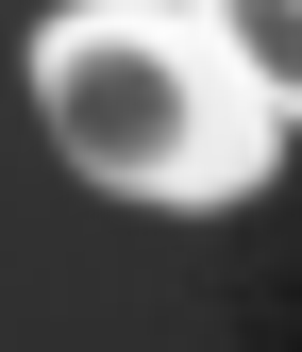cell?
Returning <instances> with one entry per match:
<instances>
[{"mask_svg": "<svg viewBox=\"0 0 302 352\" xmlns=\"http://www.w3.org/2000/svg\"><path fill=\"white\" fill-rule=\"evenodd\" d=\"M202 34H219V67L269 101V135H302V0H202Z\"/></svg>", "mask_w": 302, "mask_h": 352, "instance_id": "obj_2", "label": "cell"}, {"mask_svg": "<svg viewBox=\"0 0 302 352\" xmlns=\"http://www.w3.org/2000/svg\"><path fill=\"white\" fill-rule=\"evenodd\" d=\"M34 118L101 201H151V218H219L285 151L269 101L219 67L202 0H51L34 17Z\"/></svg>", "mask_w": 302, "mask_h": 352, "instance_id": "obj_1", "label": "cell"}]
</instances>
